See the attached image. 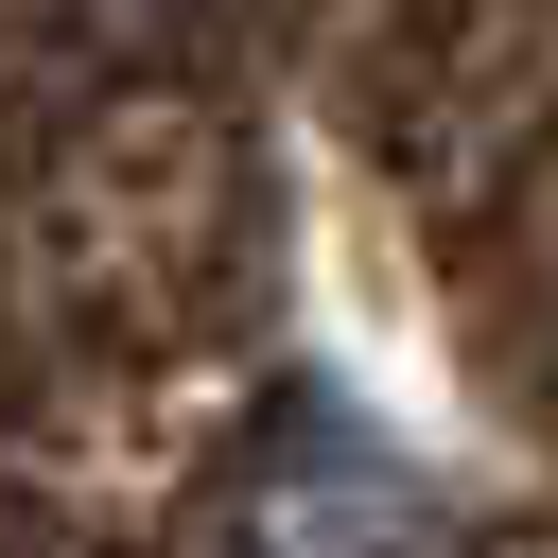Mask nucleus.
Returning <instances> with one entry per match:
<instances>
[{
    "label": "nucleus",
    "mask_w": 558,
    "mask_h": 558,
    "mask_svg": "<svg viewBox=\"0 0 558 558\" xmlns=\"http://www.w3.org/2000/svg\"><path fill=\"white\" fill-rule=\"evenodd\" d=\"M209 558H453V541H436V506H418V471H401L384 436L296 418V436L209 506Z\"/></svg>",
    "instance_id": "1"
}]
</instances>
